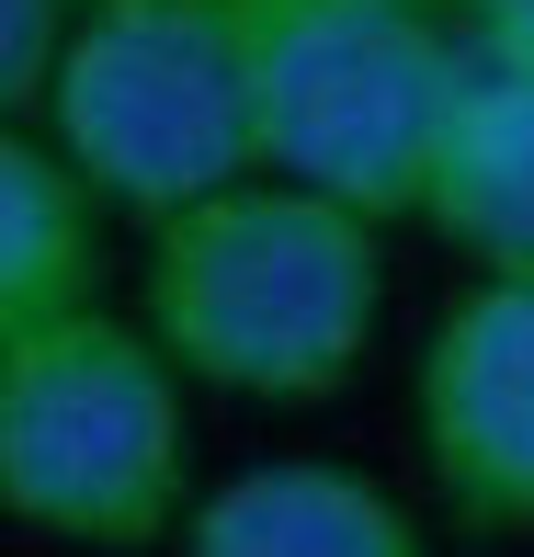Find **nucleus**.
<instances>
[{"label": "nucleus", "instance_id": "obj_1", "mask_svg": "<svg viewBox=\"0 0 534 557\" xmlns=\"http://www.w3.org/2000/svg\"><path fill=\"white\" fill-rule=\"evenodd\" d=\"M137 319L183 364V387L250 398V410H319L364 375L387 331V227L250 171L148 227Z\"/></svg>", "mask_w": 534, "mask_h": 557}, {"label": "nucleus", "instance_id": "obj_2", "mask_svg": "<svg viewBox=\"0 0 534 557\" xmlns=\"http://www.w3.org/2000/svg\"><path fill=\"white\" fill-rule=\"evenodd\" d=\"M194 387L148 319L69 308L0 342V523L69 557H160L194 523Z\"/></svg>", "mask_w": 534, "mask_h": 557}, {"label": "nucleus", "instance_id": "obj_3", "mask_svg": "<svg viewBox=\"0 0 534 557\" xmlns=\"http://www.w3.org/2000/svg\"><path fill=\"white\" fill-rule=\"evenodd\" d=\"M227 12H239L262 171L375 227H410L432 137H444L455 81H467L455 23L387 12V0H227Z\"/></svg>", "mask_w": 534, "mask_h": 557}, {"label": "nucleus", "instance_id": "obj_4", "mask_svg": "<svg viewBox=\"0 0 534 557\" xmlns=\"http://www.w3.org/2000/svg\"><path fill=\"white\" fill-rule=\"evenodd\" d=\"M46 137L114 216L160 227L262 171L227 0H80L46 81Z\"/></svg>", "mask_w": 534, "mask_h": 557}, {"label": "nucleus", "instance_id": "obj_5", "mask_svg": "<svg viewBox=\"0 0 534 557\" xmlns=\"http://www.w3.org/2000/svg\"><path fill=\"white\" fill-rule=\"evenodd\" d=\"M410 455L455 535L534 546V285L467 273L410 352Z\"/></svg>", "mask_w": 534, "mask_h": 557}, {"label": "nucleus", "instance_id": "obj_6", "mask_svg": "<svg viewBox=\"0 0 534 557\" xmlns=\"http://www.w3.org/2000/svg\"><path fill=\"white\" fill-rule=\"evenodd\" d=\"M171 557H432L421 512L364 467L330 455H262L194 500Z\"/></svg>", "mask_w": 534, "mask_h": 557}, {"label": "nucleus", "instance_id": "obj_7", "mask_svg": "<svg viewBox=\"0 0 534 557\" xmlns=\"http://www.w3.org/2000/svg\"><path fill=\"white\" fill-rule=\"evenodd\" d=\"M410 227H432L467 273H512V285H534V81L467 58L455 114H444V137H432L421 216Z\"/></svg>", "mask_w": 534, "mask_h": 557}, {"label": "nucleus", "instance_id": "obj_8", "mask_svg": "<svg viewBox=\"0 0 534 557\" xmlns=\"http://www.w3.org/2000/svg\"><path fill=\"white\" fill-rule=\"evenodd\" d=\"M103 194L69 171L46 125H0V342L69 308H103Z\"/></svg>", "mask_w": 534, "mask_h": 557}, {"label": "nucleus", "instance_id": "obj_9", "mask_svg": "<svg viewBox=\"0 0 534 557\" xmlns=\"http://www.w3.org/2000/svg\"><path fill=\"white\" fill-rule=\"evenodd\" d=\"M69 46V0H0V125H35Z\"/></svg>", "mask_w": 534, "mask_h": 557}, {"label": "nucleus", "instance_id": "obj_10", "mask_svg": "<svg viewBox=\"0 0 534 557\" xmlns=\"http://www.w3.org/2000/svg\"><path fill=\"white\" fill-rule=\"evenodd\" d=\"M455 46H467L477 69L534 81V0H467V12H455Z\"/></svg>", "mask_w": 534, "mask_h": 557}, {"label": "nucleus", "instance_id": "obj_11", "mask_svg": "<svg viewBox=\"0 0 534 557\" xmlns=\"http://www.w3.org/2000/svg\"><path fill=\"white\" fill-rule=\"evenodd\" d=\"M387 12H421V23H455L467 0H387Z\"/></svg>", "mask_w": 534, "mask_h": 557}, {"label": "nucleus", "instance_id": "obj_12", "mask_svg": "<svg viewBox=\"0 0 534 557\" xmlns=\"http://www.w3.org/2000/svg\"><path fill=\"white\" fill-rule=\"evenodd\" d=\"M69 12H80V0H69Z\"/></svg>", "mask_w": 534, "mask_h": 557}]
</instances>
